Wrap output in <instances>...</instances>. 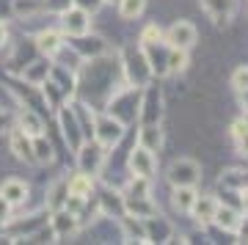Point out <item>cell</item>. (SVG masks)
Instances as JSON below:
<instances>
[{"mask_svg": "<svg viewBox=\"0 0 248 245\" xmlns=\"http://www.w3.org/2000/svg\"><path fill=\"white\" fill-rule=\"evenodd\" d=\"M232 138H234V146H237L240 154H248V122H234L232 124Z\"/></svg>", "mask_w": 248, "mask_h": 245, "instance_id": "cell-28", "label": "cell"}, {"mask_svg": "<svg viewBox=\"0 0 248 245\" xmlns=\"http://www.w3.org/2000/svg\"><path fill=\"white\" fill-rule=\"evenodd\" d=\"M102 3H119V0H102Z\"/></svg>", "mask_w": 248, "mask_h": 245, "instance_id": "cell-40", "label": "cell"}, {"mask_svg": "<svg viewBox=\"0 0 248 245\" xmlns=\"http://www.w3.org/2000/svg\"><path fill=\"white\" fill-rule=\"evenodd\" d=\"M143 9H146V0H119V14H122L124 19L141 17Z\"/></svg>", "mask_w": 248, "mask_h": 245, "instance_id": "cell-29", "label": "cell"}, {"mask_svg": "<svg viewBox=\"0 0 248 245\" xmlns=\"http://www.w3.org/2000/svg\"><path fill=\"white\" fill-rule=\"evenodd\" d=\"M202 179V166L190 157H179L169 168V182L171 187H196Z\"/></svg>", "mask_w": 248, "mask_h": 245, "instance_id": "cell-1", "label": "cell"}, {"mask_svg": "<svg viewBox=\"0 0 248 245\" xmlns=\"http://www.w3.org/2000/svg\"><path fill=\"white\" fill-rule=\"evenodd\" d=\"M11 124H14V119H11L9 113H3V110H0V132H3V130H11Z\"/></svg>", "mask_w": 248, "mask_h": 245, "instance_id": "cell-36", "label": "cell"}, {"mask_svg": "<svg viewBox=\"0 0 248 245\" xmlns=\"http://www.w3.org/2000/svg\"><path fill=\"white\" fill-rule=\"evenodd\" d=\"M78 166L83 174H99V168H102V163H105V146L102 143H89V140H83V146H80L78 152Z\"/></svg>", "mask_w": 248, "mask_h": 245, "instance_id": "cell-6", "label": "cell"}, {"mask_svg": "<svg viewBox=\"0 0 248 245\" xmlns=\"http://www.w3.org/2000/svg\"><path fill=\"white\" fill-rule=\"evenodd\" d=\"M213 223L223 229V231H240L243 229V218H240V212L229 210V207H215V215H213Z\"/></svg>", "mask_w": 248, "mask_h": 245, "instance_id": "cell-21", "label": "cell"}, {"mask_svg": "<svg viewBox=\"0 0 248 245\" xmlns=\"http://www.w3.org/2000/svg\"><path fill=\"white\" fill-rule=\"evenodd\" d=\"M199 39V31H196L193 22H187V19H177L174 25L166 31L163 36V42L169 44L171 50H190Z\"/></svg>", "mask_w": 248, "mask_h": 245, "instance_id": "cell-2", "label": "cell"}, {"mask_svg": "<svg viewBox=\"0 0 248 245\" xmlns=\"http://www.w3.org/2000/svg\"><path fill=\"white\" fill-rule=\"evenodd\" d=\"M119 223H122L124 229V237L130 240V243H149V226L143 223V218H135V215H122L119 218Z\"/></svg>", "mask_w": 248, "mask_h": 245, "instance_id": "cell-14", "label": "cell"}, {"mask_svg": "<svg viewBox=\"0 0 248 245\" xmlns=\"http://www.w3.org/2000/svg\"><path fill=\"white\" fill-rule=\"evenodd\" d=\"M138 143L146 146L149 152H160V146H163V130H160V124H141Z\"/></svg>", "mask_w": 248, "mask_h": 245, "instance_id": "cell-22", "label": "cell"}, {"mask_svg": "<svg viewBox=\"0 0 248 245\" xmlns=\"http://www.w3.org/2000/svg\"><path fill=\"white\" fill-rule=\"evenodd\" d=\"M199 3H202V9L210 14L215 25H226L237 11V0H199Z\"/></svg>", "mask_w": 248, "mask_h": 245, "instance_id": "cell-10", "label": "cell"}, {"mask_svg": "<svg viewBox=\"0 0 248 245\" xmlns=\"http://www.w3.org/2000/svg\"><path fill=\"white\" fill-rule=\"evenodd\" d=\"M215 207H218V201H215L213 196H196L193 207H190V215L196 218L199 226H207V223H213Z\"/></svg>", "mask_w": 248, "mask_h": 245, "instance_id": "cell-16", "label": "cell"}, {"mask_svg": "<svg viewBox=\"0 0 248 245\" xmlns=\"http://www.w3.org/2000/svg\"><path fill=\"white\" fill-rule=\"evenodd\" d=\"M237 96H240V105H243V110L248 113V88H243V91H237Z\"/></svg>", "mask_w": 248, "mask_h": 245, "instance_id": "cell-37", "label": "cell"}, {"mask_svg": "<svg viewBox=\"0 0 248 245\" xmlns=\"http://www.w3.org/2000/svg\"><path fill=\"white\" fill-rule=\"evenodd\" d=\"M124 72H127V80L133 83V86H146L152 77V69H149V61H146V55L143 50H127L124 55Z\"/></svg>", "mask_w": 248, "mask_h": 245, "instance_id": "cell-3", "label": "cell"}, {"mask_svg": "<svg viewBox=\"0 0 248 245\" xmlns=\"http://www.w3.org/2000/svg\"><path fill=\"white\" fill-rule=\"evenodd\" d=\"M36 50L45 55V58H55V55L63 50V33L61 31H42L36 36Z\"/></svg>", "mask_w": 248, "mask_h": 245, "instance_id": "cell-12", "label": "cell"}, {"mask_svg": "<svg viewBox=\"0 0 248 245\" xmlns=\"http://www.w3.org/2000/svg\"><path fill=\"white\" fill-rule=\"evenodd\" d=\"M31 143H33L36 163H53V146H50V140H45V135H36V138H31Z\"/></svg>", "mask_w": 248, "mask_h": 245, "instance_id": "cell-27", "label": "cell"}, {"mask_svg": "<svg viewBox=\"0 0 248 245\" xmlns=\"http://www.w3.org/2000/svg\"><path fill=\"white\" fill-rule=\"evenodd\" d=\"M45 9V0H14L11 3V11H14V17L19 19H31L36 14H42Z\"/></svg>", "mask_w": 248, "mask_h": 245, "instance_id": "cell-26", "label": "cell"}, {"mask_svg": "<svg viewBox=\"0 0 248 245\" xmlns=\"http://www.w3.org/2000/svg\"><path fill=\"white\" fill-rule=\"evenodd\" d=\"M240 199H243V210H246V215H248V190H246V187L240 190Z\"/></svg>", "mask_w": 248, "mask_h": 245, "instance_id": "cell-39", "label": "cell"}, {"mask_svg": "<svg viewBox=\"0 0 248 245\" xmlns=\"http://www.w3.org/2000/svg\"><path fill=\"white\" fill-rule=\"evenodd\" d=\"M9 210H11V204L0 196V223H9Z\"/></svg>", "mask_w": 248, "mask_h": 245, "instance_id": "cell-35", "label": "cell"}, {"mask_svg": "<svg viewBox=\"0 0 248 245\" xmlns=\"http://www.w3.org/2000/svg\"><path fill=\"white\" fill-rule=\"evenodd\" d=\"M196 196H199L196 187H174V193H171V204H174V210L177 212H190Z\"/></svg>", "mask_w": 248, "mask_h": 245, "instance_id": "cell-25", "label": "cell"}, {"mask_svg": "<svg viewBox=\"0 0 248 245\" xmlns=\"http://www.w3.org/2000/svg\"><path fill=\"white\" fill-rule=\"evenodd\" d=\"M78 42H75V50L78 53H83L86 58H94V55H102V53H108V44H105V39H99V36H89V33H83V36H75Z\"/></svg>", "mask_w": 248, "mask_h": 245, "instance_id": "cell-20", "label": "cell"}, {"mask_svg": "<svg viewBox=\"0 0 248 245\" xmlns=\"http://www.w3.org/2000/svg\"><path fill=\"white\" fill-rule=\"evenodd\" d=\"M72 6L83 9L86 14H97V11L102 9V0H72Z\"/></svg>", "mask_w": 248, "mask_h": 245, "instance_id": "cell-34", "label": "cell"}, {"mask_svg": "<svg viewBox=\"0 0 248 245\" xmlns=\"http://www.w3.org/2000/svg\"><path fill=\"white\" fill-rule=\"evenodd\" d=\"M50 69H53L50 58H39V61L25 63V69H22V77H25L28 86H42V83L50 77Z\"/></svg>", "mask_w": 248, "mask_h": 245, "instance_id": "cell-15", "label": "cell"}, {"mask_svg": "<svg viewBox=\"0 0 248 245\" xmlns=\"http://www.w3.org/2000/svg\"><path fill=\"white\" fill-rule=\"evenodd\" d=\"M243 182H246V174L243 171H226L221 176V184H229V187H240Z\"/></svg>", "mask_w": 248, "mask_h": 245, "instance_id": "cell-33", "label": "cell"}, {"mask_svg": "<svg viewBox=\"0 0 248 245\" xmlns=\"http://www.w3.org/2000/svg\"><path fill=\"white\" fill-rule=\"evenodd\" d=\"M6 42H9V31H6V25L0 22V47H3Z\"/></svg>", "mask_w": 248, "mask_h": 245, "instance_id": "cell-38", "label": "cell"}, {"mask_svg": "<svg viewBox=\"0 0 248 245\" xmlns=\"http://www.w3.org/2000/svg\"><path fill=\"white\" fill-rule=\"evenodd\" d=\"M124 212H130V215H135V218H143V220H149V218H157L160 210H157V204L152 201L149 196H124Z\"/></svg>", "mask_w": 248, "mask_h": 245, "instance_id": "cell-11", "label": "cell"}, {"mask_svg": "<svg viewBox=\"0 0 248 245\" xmlns=\"http://www.w3.org/2000/svg\"><path fill=\"white\" fill-rule=\"evenodd\" d=\"M232 88H234V91L248 88V66H237V69H234V75H232Z\"/></svg>", "mask_w": 248, "mask_h": 245, "instance_id": "cell-31", "label": "cell"}, {"mask_svg": "<svg viewBox=\"0 0 248 245\" xmlns=\"http://www.w3.org/2000/svg\"><path fill=\"white\" fill-rule=\"evenodd\" d=\"M53 231L58 240H63V237H72L75 231H78V215L75 212H69L66 207H61V210L53 212Z\"/></svg>", "mask_w": 248, "mask_h": 245, "instance_id": "cell-13", "label": "cell"}, {"mask_svg": "<svg viewBox=\"0 0 248 245\" xmlns=\"http://www.w3.org/2000/svg\"><path fill=\"white\" fill-rule=\"evenodd\" d=\"M0 196L6 199V201L11 204V207H17V204H22L28 199V184L22 182V179H6V182L0 184Z\"/></svg>", "mask_w": 248, "mask_h": 245, "instance_id": "cell-19", "label": "cell"}, {"mask_svg": "<svg viewBox=\"0 0 248 245\" xmlns=\"http://www.w3.org/2000/svg\"><path fill=\"white\" fill-rule=\"evenodd\" d=\"M58 122H61L63 127V140L69 143V149L72 152H78L80 146H83V140H86V135H83V130H80V122H78V116H75V107H61L58 110Z\"/></svg>", "mask_w": 248, "mask_h": 245, "instance_id": "cell-8", "label": "cell"}, {"mask_svg": "<svg viewBox=\"0 0 248 245\" xmlns=\"http://www.w3.org/2000/svg\"><path fill=\"white\" fill-rule=\"evenodd\" d=\"M163 119V91L157 86H149L146 83V91H143L141 99V110H138V122L141 124H160Z\"/></svg>", "mask_w": 248, "mask_h": 245, "instance_id": "cell-4", "label": "cell"}, {"mask_svg": "<svg viewBox=\"0 0 248 245\" xmlns=\"http://www.w3.org/2000/svg\"><path fill=\"white\" fill-rule=\"evenodd\" d=\"M94 138H97V143H102L105 149L116 146V143L124 138V122L119 116H102V119L94 124Z\"/></svg>", "mask_w": 248, "mask_h": 245, "instance_id": "cell-5", "label": "cell"}, {"mask_svg": "<svg viewBox=\"0 0 248 245\" xmlns=\"http://www.w3.org/2000/svg\"><path fill=\"white\" fill-rule=\"evenodd\" d=\"M11 152H14V157L22 160V163H36L33 157V143H31V138H28L22 130H14L11 132V140H9Z\"/></svg>", "mask_w": 248, "mask_h": 245, "instance_id": "cell-17", "label": "cell"}, {"mask_svg": "<svg viewBox=\"0 0 248 245\" xmlns=\"http://www.w3.org/2000/svg\"><path fill=\"white\" fill-rule=\"evenodd\" d=\"M91 28V14H86L83 9H78V6H72V9H63L61 11V33L63 36H83L89 33Z\"/></svg>", "mask_w": 248, "mask_h": 245, "instance_id": "cell-7", "label": "cell"}, {"mask_svg": "<svg viewBox=\"0 0 248 245\" xmlns=\"http://www.w3.org/2000/svg\"><path fill=\"white\" fill-rule=\"evenodd\" d=\"M187 69V50H171L169 47V72H185Z\"/></svg>", "mask_w": 248, "mask_h": 245, "instance_id": "cell-30", "label": "cell"}, {"mask_svg": "<svg viewBox=\"0 0 248 245\" xmlns=\"http://www.w3.org/2000/svg\"><path fill=\"white\" fill-rule=\"evenodd\" d=\"M66 196H69V190H66V179H55V182L50 184V190H47V210L50 212L61 210L63 204H66Z\"/></svg>", "mask_w": 248, "mask_h": 245, "instance_id": "cell-23", "label": "cell"}, {"mask_svg": "<svg viewBox=\"0 0 248 245\" xmlns=\"http://www.w3.org/2000/svg\"><path fill=\"white\" fill-rule=\"evenodd\" d=\"M91 187H94V182H91L89 174H75L72 179H66V190H69V196H80V199H89L91 196Z\"/></svg>", "mask_w": 248, "mask_h": 245, "instance_id": "cell-24", "label": "cell"}, {"mask_svg": "<svg viewBox=\"0 0 248 245\" xmlns=\"http://www.w3.org/2000/svg\"><path fill=\"white\" fill-rule=\"evenodd\" d=\"M17 130H22L28 138H36V135H45V122L36 110H19L17 113Z\"/></svg>", "mask_w": 248, "mask_h": 245, "instance_id": "cell-18", "label": "cell"}, {"mask_svg": "<svg viewBox=\"0 0 248 245\" xmlns=\"http://www.w3.org/2000/svg\"><path fill=\"white\" fill-rule=\"evenodd\" d=\"M130 171H133V176H143V179H152L155 176V171H157V160H155V152H149L146 146H133V152H130Z\"/></svg>", "mask_w": 248, "mask_h": 245, "instance_id": "cell-9", "label": "cell"}, {"mask_svg": "<svg viewBox=\"0 0 248 245\" xmlns=\"http://www.w3.org/2000/svg\"><path fill=\"white\" fill-rule=\"evenodd\" d=\"M163 39V31H160L157 25H146L143 28V33H141V44H155Z\"/></svg>", "mask_w": 248, "mask_h": 245, "instance_id": "cell-32", "label": "cell"}]
</instances>
